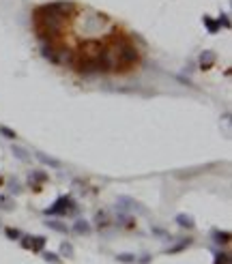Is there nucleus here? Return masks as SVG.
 Instances as JSON below:
<instances>
[{
    "instance_id": "obj_1",
    "label": "nucleus",
    "mask_w": 232,
    "mask_h": 264,
    "mask_svg": "<svg viewBox=\"0 0 232 264\" xmlns=\"http://www.w3.org/2000/svg\"><path fill=\"white\" fill-rule=\"evenodd\" d=\"M112 46L116 49V58H118V71L123 69H129L133 64L140 62V49H138L129 39L125 37H114L112 39Z\"/></svg>"
},
{
    "instance_id": "obj_2",
    "label": "nucleus",
    "mask_w": 232,
    "mask_h": 264,
    "mask_svg": "<svg viewBox=\"0 0 232 264\" xmlns=\"http://www.w3.org/2000/svg\"><path fill=\"white\" fill-rule=\"evenodd\" d=\"M77 211H80V206H77V202L71 196H61L52 206L43 208V215L46 217H71V215H77Z\"/></svg>"
},
{
    "instance_id": "obj_3",
    "label": "nucleus",
    "mask_w": 232,
    "mask_h": 264,
    "mask_svg": "<svg viewBox=\"0 0 232 264\" xmlns=\"http://www.w3.org/2000/svg\"><path fill=\"white\" fill-rule=\"evenodd\" d=\"M39 7H41L46 13H50V16L62 17V19H67V22L77 13V4L71 2V0H54V2L39 4Z\"/></svg>"
},
{
    "instance_id": "obj_4",
    "label": "nucleus",
    "mask_w": 232,
    "mask_h": 264,
    "mask_svg": "<svg viewBox=\"0 0 232 264\" xmlns=\"http://www.w3.org/2000/svg\"><path fill=\"white\" fill-rule=\"evenodd\" d=\"M73 69H76L77 76H84V78H95V76H101V69L97 64L95 58H86V56H80L76 52V61H73Z\"/></svg>"
},
{
    "instance_id": "obj_5",
    "label": "nucleus",
    "mask_w": 232,
    "mask_h": 264,
    "mask_svg": "<svg viewBox=\"0 0 232 264\" xmlns=\"http://www.w3.org/2000/svg\"><path fill=\"white\" fill-rule=\"evenodd\" d=\"M103 46H106L103 39H84L80 43L77 54H80V56H86V58H97V54L103 49Z\"/></svg>"
},
{
    "instance_id": "obj_6",
    "label": "nucleus",
    "mask_w": 232,
    "mask_h": 264,
    "mask_svg": "<svg viewBox=\"0 0 232 264\" xmlns=\"http://www.w3.org/2000/svg\"><path fill=\"white\" fill-rule=\"evenodd\" d=\"M19 243H22V247L24 249H28V251H32V253H41L43 249H46V243H47V238L46 236H39V234H26L24 236L22 234V238H19Z\"/></svg>"
},
{
    "instance_id": "obj_7",
    "label": "nucleus",
    "mask_w": 232,
    "mask_h": 264,
    "mask_svg": "<svg viewBox=\"0 0 232 264\" xmlns=\"http://www.w3.org/2000/svg\"><path fill=\"white\" fill-rule=\"evenodd\" d=\"M73 61H76V49L58 43L56 46V58H54V64H61V67H73Z\"/></svg>"
},
{
    "instance_id": "obj_8",
    "label": "nucleus",
    "mask_w": 232,
    "mask_h": 264,
    "mask_svg": "<svg viewBox=\"0 0 232 264\" xmlns=\"http://www.w3.org/2000/svg\"><path fill=\"white\" fill-rule=\"evenodd\" d=\"M47 174L43 170H31L28 172V185H31V189H34V193H39V189H41L43 183H47Z\"/></svg>"
},
{
    "instance_id": "obj_9",
    "label": "nucleus",
    "mask_w": 232,
    "mask_h": 264,
    "mask_svg": "<svg viewBox=\"0 0 232 264\" xmlns=\"http://www.w3.org/2000/svg\"><path fill=\"white\" fill-rule=\"evenodd\" d=\"M118 206H121L123 213H131V211H138V213H144V206L140 202H136L133 198H127V196H118Z\"/></svg>"
},
{
    "instance_id": "obj_10",
    "label": "nucleus",
    "mask_w": 232,
    "mask_h": 264,
    "mask_svg": "<svg viewBox=\"0 0 232 264\" xmlns=\"http://www.w3.org/2000/svg\"><path fill=\"white\" fill-rule=\"evenodd\" d=\"M215 62H217V54L213 52V49H204V52L200 54V58H198V64H200L202 71H209Z\"/></svg>"
},
{
    "instance_id": "obj_11",
    "label": "nucleus",
    "mask_w": 232,
    "mask_h": 264,
    "mask_svg": "<svg viewBox=\"0 0 232 264\" xmlns=\"http://www.w3.org/2000/svg\"><path fill=\"white\" fill-rule=\"evenodd\" d=\"M56 46L58 43H54V41H39V52H41V56L46 61L54 62V58H56Z\"/></svg>"
},
{
    "instance_id": "obj_12",
    "label": "nucleus",
    "mask_w": 232,
    "mask_h": 264,
    "mask_svg": "<svg viewBox=\"0 0 232 264\" xmlns=\"http://www.w3.org/2000/svg\"><path fill=\"white\" fill-rule=\"evenodd\" d=\"M69 230L73 234H77V236H88V234L93 232V226L86 221V219H76V223H73Z\"/></svg>"
},
{
    "instance_id": "obj_13",
    "label": "nucleus",
    "mask_w": 232,
    "mask_h": 264,
    "mask_svg": "<svg viewBox=\"0 0 232 264\" xmlns=\"http://www.w3.org/2000/svg\"><path fill=\"white\" fill-rule=\"evenodd\" d=\"M176 226L179 228H183V230H194L196 228V219L189 215V213H179V215H176Z\"/></svg>"
},
{
    "instance_id": "obj_14",
    "label": "nucleus",
    "mask_w": 232,
    "mask_h": 264,
    "mask_svg": "<svg viewBox=\"0 0 232 264\" xmlns=\"http://www.w3.org/2000/svg\"><path fill=\"white\" fill-rule=\"evenodd\" d=\"M34 157L39 159V161L43 163V166H50V168H62V161H58L56 157H52V155H47V153H41V151H37L34 153Z\"/></svg>"
},
{
    "instance_id": "obj_15",
    "label": "nucleus",
    "mask_w": 232,
    "mask_h": 264,
    "mask_svg": "<svg viewBox=\"0 0 232 264\" xmlns=\"http://www.w3.org/2000/svg\"><path fill=\"white\" fill-rule=\"evenodd\" d=\"M11 153L15 155V159H19V161H24V163H28V161L32 159L31 151H28V148H24V146H19V144H13V146H11Z\"/></svg>"
},
{
    "instance_id": "obj_16",
    "label": "nucleus",
    "mask_w": 232,
    "mask_h": 264,
    "mask_svg": "<svg viewBox=\"0 0 232 264\" xmlns=\"http://www.w3.org/2000/svg\"><path fill=\"white\" fill-rule=\"evenodd\" d=\"M46 226L50 228V230L58 232V234H67V232H69V226H65L61 219H54V217H47V219H46Z\"/></svg>"
},
{
    "instance_id": "obj_17",
    "label": "nucleus",
    "mask_w": 232,
    "mask_h": 264,
    "mask_svg": "<svg viewBox=\"0 0 232 264\" xmlns=\"http://www.w3.org/2000/svg\"><path fill=\"white\" fill-rule=\"evenodd\" d=\"M211 238H213L215 245H228L232 236H230L228 230H213V232H211Z\"/></svg>"
},
{
    "instance_id": "obj_18",
    "label": "nucleus",
    "mask_w": 232,
    "mask_h": 264,
    "mask_svg": "<svg viewBox=\"0 0 232 264\" xmlns=\"http://www.w3.org/2000/svg\"><path fill=\"white\" fill-rule=\"evenodd\" d=\"M4 185H7L9 196H19V193L24 191V185L17 181V178H9V181H4Z\"/></svg>"
},
{
    "instance_id": "obj_19",
    "label": "nucleus",
    "mask_w": 232,
    "mask_h": 264,
    "mask_svg": "<svg viewBox=\"0 0 232 264\" xmlns=\"http://www.w3.org/2000/svg\"><path fill=\"white\" fill-rule=\"evenodd\" d=\"M191 243H194V241H191V238H181V241L176 243V245H172V247H166L164 251H166V253H181L183 249H187V247L191 245Z\"/></svg>"
},
{
    "instance_id": "obj_20",
    "label": "nucleus",
    "mask_w": 232,
    "mask_h": 264,
    "mask_svg": "<svg viewBox=\"0 0 232 264\" xmlns=\"http://www.w3.org/2000/svg\"><path fill=\"white\" fill-rule=\"evenodd\" d=\"M58 256L61 258H67V260H71L73 256H76V249H73V245L69 241L61 243V247H58Z\"/></svg>"
},
{
    "instance_id": "obj_21",
    "label": "nucleus",
    "mask_w": 232,
    "mask_h": 264,
    "mask_svg": "<svg viewBox=\"0 0 232 264\" xmlns=\"http://www.w3.org/2000/svg\"><path fill=\"white\" fill-rule=\"evenodd\" d=\"M202 24H204L206 31H209L211 34H215V32H219V31H221L219 22H217V19H213L211 16H204V17H202Z\"/></svg>"
},
{
    "instance_id": "obj_22",
    "label": "nucleus",
    "mask_w": 232,
    "mask_h": 264,
    "mask_svg": "<svg viewBox=\"0 0 232 264\" xmlns=\"http://www.w3.org/2000/svg\"><path fill=\"white\" fill-rule=\"evenodd\" d=\"M0 208H2V211H13V208H15V200H13L11 196H9V193H2V196H0Z\"/></svg>"
},
{
    "instance_id": "obj_23",
    "label": "nucleus",
    "mask_w": 232,
    "mask_h": 264,
    "mask_svg": "<svg viewBox=\"0 0 232 264\" xmlns=\"http://www.w3.org/2000/svg\"><path fill=\"white\" fill-rule=\"evenodd\" d=\"M95 226L99 228V230H101V228H108V226H110V217H108L106 211H99V213L95 215Z\"/></svg>"
},
{
    "instance_id": "obj_24",
    "label": "nucleus",
    "mask_w": 232,
    "mask_h": 264,
    "mask_svg": "<svg viewBox=\"0 0 232 264\" xmlns=\"http://www.w3.org/2000/svg\"><path fill=\"white\" fill-rule=\"evenodd\" d=\"M41 258H43V260H46L47 264H62V258L58 256V253H54V251H46V249H43V251H41Z\"/></svg>"
},
{
    "instance_id": "obj_25",
    "label": "nucleus",
    "mask_w": 232,
    "mask_h": 264,
    "mask_svg": "<svg viewBox=\"0 0 232 264\" xmlns=\"http://www.w3.org/2000/svg\"><path fill=\"white\" fill-rule=\"evenodd\" d=\"M116 223H118V226H123V228H133V219L129 215H125L123 211L116 215Z\"/></svg>"
},
{
    "instance_id": "obj_26",
    "label": "nucleus",
    "mask_w": 232,
    "mask_h": 264,
    "mask_svg": "<svg viewBox=\"0 0 232 264\" xmlns=\"http://www.w3.org/2000/svg\"><path fill=\"white\" fill-rule=\"evenodd\" d=\"M116 260L121 262V264H136L138 258L133 256V253H118V256H116Z\"/></svg>"
},
{
    "instance_id": "obj_27",
    "label": "nucleus",
    "mask_w": 232,
    "mask_h": 264,
    "mask_svg": "<svg viewBox=\"0 0 232 264\" xmlns=\"http://www.w3.org/2000/svg\"><path fill=\"white\" fill-rule=\"evenodd\" d=\"M0 136H4L7 140H17V133L13 131V129L4 127V124H0Z\"/></svg>"
},
{
    "instance_id": "obj_28",
    "label": "nucleus",
    "mask_w": 232,
    "mask_h": 264,
    "mask_svg": "<svg viewBox=\"0 0 232 264\" xmlns=\"http://www.w3.org/2000/svg\"><path fill=\"white\" fill-rule=\"evenodd\" d=\"M4 234H7L9 241H19V238H22V232H19L17 228H7V230H4Z\"/></svg>"
},
{
    "instance_id": "obj_29",
    "label": "nucleus",
    "mask_w": 232,
    "mask_h": 264,
    "mask_svg": "<svg viewBox=\"0 0 232 264\" xmlns=\"http://www.w3.org/2000/svg\"><path fill=\"white\" fill-rule=\"evenodd\" d=\"M213 264H230V253H226V251L215 253V260H213Z\"/></svg>"
},
{
    "instance_id": "obj_30",
    "label": "nucleus",
    "mask_w": 232,
    "mask_h": 264,
    "mask_svg": "<svg viewBox=\"0 0 232 264\" xmlns=\"http://www.w3.org/2000/svg\"><path fill=\"white\" fill-rule=\"evenodd\" d=\"M217 22H219V26H224V28H230V17H228V13H221Z\"/></svg>"
},
{
    "instance_id": "obj_31",
    "label": "nucleus",
    "mask_w": 232,
    "mask_h": 264,
    "mask_svg": "<svg viewBox=\"0 0 232 264\" xmlns=\"http://www.w3.org/2000/svg\"><path fill=\"white\" fill-rule=\"evenodd\" d=\"M153 234H155V236H168V232L164 228H153Z\"/></svg>"
},
{
    "instance_id": "obj_32",
    "label": "nucleus",
    "mask_w": 232,
    "mask_h": 264,
    "mask_svg": "<svg viewBox=\"0 0 232 264\" xmlns=\"http://www.w3.org/2000/svg\"><path fill=\"white\" fill-rule=\"evenodd\" d=\"M151 260H153V258L149 256V253H144V256H142L140 260H136V262H140V264H151Z\"/></svg>"
},
{
    "instance_id": "obj_33",
    "label": "nucleus",
    "mask_w": 232,
    "mask_h": 264,
    "mask_svg": "<svg viewBox=\"0 0 232 264\" xmlns=\"http://www.w3.org/2000/svg\"><path fill=\"white\" fill-rule=\"evenodd\" d=\"M2 183H4V181H2V178H0V185H2Z\"/></svg>"
},
{
    "instance_id": "obj_34",
    "label": "nucleus",
    "mask_w": 232,
    "mask_h": 264,
    "mask_svg": "<svg viewBox=\"0 0 232 264\" xmlns=\"http://www.w3.org/2000/svg\"><path fill=\"white\" fill-rule=\"evenodd\" d=\"M0 226H2V221H0Z\"/></svg>"
}]
</instances>
